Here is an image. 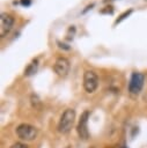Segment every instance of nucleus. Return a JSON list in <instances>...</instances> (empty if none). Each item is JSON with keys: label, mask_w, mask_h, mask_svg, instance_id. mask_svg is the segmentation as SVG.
I'll use <instances>...</instances> for the list:
<instances>
[{"label": "nucleus", "mask_w": 147, "mask_h": 148, "mask_svg": "<svg viewBox=\"0 0 147 148\" xmlns=\"http://www.w3.org/2000/svg\"><path fill=\"white\" fill-rule=\"evenodd\" d=\"M75 120V110L73 109H66L59 120L58 124V131L60 133H68L74 124Z\"/></svg>", "instance_id": "nucleus-1"}, {"label": "nucleus", "mask_w": 147, "mask_h": 148, "mask_svg": "<svg viewBox=\"0 0 147 148\" xmlns=\"http://www.w3.org/2000/svg\"><path fill=\"white\" fill-rule=\"evenodd\" d=\"M16 134L22 140L31 141L37 136V130L29 124H21L16 128Z\"/></svg>", "instance_id": "nucleus-2"}, {"label": "nucleus", "mask_w": 147, "mask_h": 148, "mask_svg": "<svg viewBox=\"0 0 147 148\" xmlns=\"http://www.w3.org/2000/svg\"><path fill=\"white\" fill-rule=\"evenodd\" d=\"M98 86V76L94 71H86L83 74V88L87 92H94Z\"/></svg>", "instance_id": "nucleus-3"}, {"label": "nucleus", "mask_w": 147, "mask_h": 148, "mask_svg": "<svg viewBox=\"0 0 147 148\" xmlns=\"http://www.w3.org/2000/svg\"><path fill=\"white\" fill-rule=\"evenodd\" d=\"M145 81V75L139 72H134L131 75L130 82H128V91L131 94H139L142 89Z\"/></svg>", "instance_id": "nucleus-4"}, {"label": "nucleus", "mask_w": 147, "mask_h": 148, "mask_svg": "<svg viewBox=\"0 0 147 148\" xmlns=\"http://www.w3.org/2000/svg\"><path fill=\"white\" fill-rule=\"evenodd\" d=\"M88 119H89V111H84V112H82V114L79 119V123H78L76 131H78V134H79L80 139H82V140H87L89 138L88 125H87Z\"/></svg>", "instance_id": "nucleus-5"}, {"label": "nucleus", "mask_w": 147, "mask_h": 148, "mask_svg": "<svg viewBox=\"0 0 147 148\" xmlns=\"http://www.w3.org/2000/svg\"><path fill=\"white\" fill-rule=\"evenodd\" d=\"M14 17L7 13H1L0 15V36L5 37L13 28Z\"/></svg>", "instance_id": "nucleus-6"}, {"label": "nucleus", "mask_w": 147, "mask_h": 148, "mask_svg": "<svg viewBox=\"0 0 147 148\" xmlns=\"http://www.w3.org/2000/svg\"><path fill=\"white\" fill-rule=\"evenodd\" d=\"M53 69L59 76H66L67 73L69 72V61H68V59H66L65 57L57 58V60L54 62V66H53Z\"/></svg>", "instance_id": "nucleus-7"}, {"label": "nucleus", "mask_w": 147, "mask_h": 148, "mask_svg": "<svg viewBox=\"0 0 147 148\" xmlns=\"http://www.w3.org/2000/svg\"><path fill=\"white\" fill-rule=\"evenodd\" d=\"M36 71H37V60H34V61L24 69V74H25L27 76H30V75L35 74Z\"/></svg>", "instance_id": "nucleus-8"}, {"label": "nucleus", "mask_w": 147, "mask_h": 148, "mask_svg": "<svg viewBox=\"0 0 147 148\" xmlns=\"http://www.w3.org/2000/svg\"><path fill=\"white\" fill-rule=\"evenodd\" d=\"M31 104H32V106L35 109H41L42 103H41V101H39L37 95H31Z\"/></svg>", "instance_id": "nucleus-9"}, {"label": "nucleus", "mask_w": 147, "mask_h": 148, "mask_svg": "<svg viewBox=\"0 0 147 148\" xmlns=\"http://www.w3.org/2000/svg\"><path fill=\"white\" fill-rule=\"evenodd\" d=\"M131 13H132V9H130V10H127V12L123 13V14H122V15H120V16H119V17H118L117 20H116V23H119L120 21H123V20H124L125 17H127V16H128V15H130Z\"/></svg>", "instance_id": "nucleus-10"}, {"label": "nucleus", "mask_w": 147, "mask_h": 148, "mask_svg": "<svg viewBox=\"0 0 147 148\" xmlns=\"http://www.w3.org/2000/svg\"><path fill=\"white\" fill-rule=\"evenodd\" d=\"M10 148H28V146L24 145V143H22V142H16V143H14Z\"/></svg>", "instance_id": "nucleus-11"}, {"label": "nucleus", "mask_w": 147, "mask_h": 148, "mask_svg": "<svg viewBox=\"0 0 147 148\" xmlns=\"http://www.w3.org/2000/svg\"><path fill=\"white\" fill-rule=\"evenodd\" d=\"M20 2L23 7H29L31 5V0H20Z\"/></svg>", "instance_id": "nucleus-12"}, {"label": "nucleus", "mask_w": 147, "mask_h": 148, "mask_svg": "<svg viewBox=\"0 0 147 148\" xmlns=\"http://www.w3.org/2000/svg\"><path fill=\"white\" fill-rule=\"evenodd\" d=\"M108 148H111V147H108Z\"/></svg>", "instance_id": "nucleus-13"}, {"label": "nucleus", "mask_w": 147, "mask_h": 148, "mask_svg": "<svg viewBox=\"0 0 147 148\" xmlns=\"http://www.w3.org/2000/svg\"><path fill=\"white\" fill-rule=\"evenodd\" d=\"M91 148H94V147H91Z\"/></svg>", "instance_id": "nucleus-14"}]
</instances>
